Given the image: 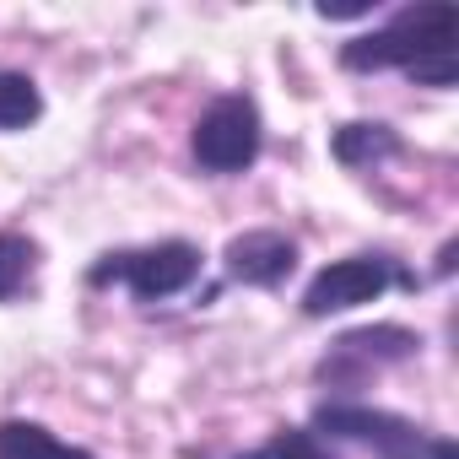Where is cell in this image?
Masks as SVG:
<instances>
[{"label": "cell", "instance_id": "obj_6", "mask_svg": "<svg viewBox=\"0 0 459 459\" xmlns=\"http://www.w3.org/2000/svg\"><path fill=\"white\" fill-rule=\"evenodd\" d=\"M416 351H421L416 330H405V325H368V330H351V335H341L330 346V357L319 362V378L341 384V389H357V384H368V373L411 362Z\"/></svg>", "mask_w": 459, "mask_h": 459}, {"label": "cell", "instance_id": "obj_10", "mask_svg": "<svg viewBox=\"0 0 459 459\" xmlns=\"http://www.w3.org/2000/svg\"><path fill=\"white\" fill-rule=\"evenodd\" d=\"M39 114H44V98H39L33 76L0 65V130H28V125H39Z\"/></svg>", "mask_w": 459, "mask_h": 459}, {"label": "cell", "instance_id": "obj_11", "mask_svg": "<svg viewBox=\"0 0 459 459\" xmlns=\"http://www.w3.org/2000/svg\"><path fill=\"white\" fill-rule=\"evenodd\" d=\"M33 265H39V244H33V238L0 233V303L22 298V287L33 281Z\"/></svg>", "mask_w": 459, "mask_h": 459}, {"label": "cell", "instance_id": "obj_9", "mask_svg": "<svg viewBox=\"0 0 459 459\" xmlns=\"http://www.w3.org/2000/svg\"><path fill=\"white\" fill-rule=\"evenodd\" d=\"M0 459H92V454L55 437L39 421H0Z\"/></svg>", "mask_w": 459, "mask_h": 459}, {"label": "cell", "instance_id": "obj_7", "mask_svg": "<svg viewBox=\"0 0 459 459\" xmlns=\"http://www.w3.org/2000/svg\"><path fill=\"white\" fill-rule=\"evenodd\" d=\"M298 265V244L287 233H271V227H260V233H238L233 244L221 249V271L244 281V287H281Z\"/></svg>", "mask_w": 459, "mask_h": 459}, {"label": "cell", "instance_id": "obj_8", "mask_svg": "<svg viewBox=\"0 0 459 459\" xmlns=\"http://www.w3.org/2000/svg\"><path fill=\"white\" fill-rule=\"evenodd\" d=\"M330 152H335V162H346V168H373V162L400 157V135H394L389 125L357 119V125H341V130L330 135Z\"/></svg>", "mask_w": 459, "mask_h": 459}, {"label": "cell", "instance_id": "obj_12", "mask_svg": "<svg viewBox=\"0 0 459 459\" xmlns=\"http://www.w3.org/2000/svg\"><path fill=\"white\" fill-rule=\"evenodd\" d=\"M238 459H335V454L314 427H281V432H271L260 448H249Z\"/></svg>", "mask_w": 459, "mask_h": 459}, {"label": "cell", "instance_id": "obj_5", "mask_svg": "<svg viewBox=\"0 0 459 459\" xmlns=\"http://www.w3.org/2000/svg\"><path fill=\"white\" fill-rule=\"evenodd\" d=\"M260 141H265V125H260L255 98L227 92V98H216V103L195 119L189 152H195V162H200L205 173H244V168L260 157Z\"/></svg>", "mask_w": 459, "mask_h": 459}, {"label": "cell", "instance_id": "obj_13", "mask_svg": "<svg viewBox=\"0 0 459 459\" xmlns=\"http://www.w3.org/2000/svg\"><path fill=\"white\" fill-rule=\"evenodd\" d=\"M368 0H351V6H319V17H368Z\"/></svg>", "mask_w": 459, "mask_h": 459}, {"label": "cell", "instance_id": "obj_4", "mask_svg": "<svg viewBox=\"0 0 459 459\" xmlns=\"http://www.w3.org/2000/svg\"><path fill=\"white\" fill-rule=\"evenodd\" d=\"M389 287L416 292V276H411L394 255H351V260L325 265V271L308 281L303 314H308V319H330V314H346V308H357V303H378Z\"/></svg>", "mask_w": 459, "mask_h": 459}, {"label": "cell", "instance_id": "obj_3", "mask_svg": "<svg viewBox=\"0 0 459 459\" xmlns=\"http://www.w3.org/2000/svg\"><path fill=\"white\" fill-rule=\"evenodd\" d=\"M195 276H200V249L184 244V238H168V244L103 255V260L87 271V287H114V281H119V287H130L135 303H162V298L184 292Z\"/></svg>", "mask_w": 459, "mask_h": 459}, {"label": "cell", "instance_id": "obj_1", "mask_svg": "<svg viewBox=\"0 0 459 459\" xmlns=\"http://www.w3.org/2000/svg\"><path fill=\"white\" fill-rule=\"evenodd\" d=\"M454 39H459V12L448 0L394 12L384 28L341 44L346 71H405L421 87H454Z\"/></svg>", "mask_w": 459, "mask_h": 459}, {"label": "cell", "instance_id": "obj_2", "mask_svg": "<svg viewBox=\"0 0 459 459\" xmlns=\"http://www.w3.org/2000/svg\"><path fill=\"white\" fill-rule=\"evenodd\" d=\"M314 432L362 443L378 459H454V443L443 432H427V427H416V421H405L394 411L362 405V400H325L314 411Z\"/></svg>", "mask_w": 459, "mask_h": 459}]
</instances>
